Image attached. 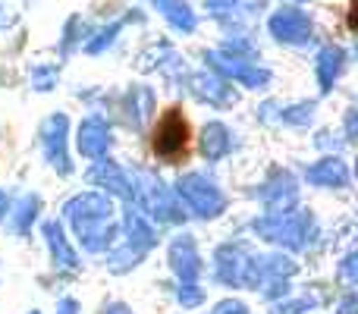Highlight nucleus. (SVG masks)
Masks as SVG:
<instances>
[{
    "label": "nucleus",
    "instance_id": "nucleus-1",
    "mask_svg": "<svg viewBox=\"0 0 358 314\" xmlns=\"http://www.w3.org/2000/svg\"><path fill=\"white\" fill-rule=\"evenodd\" d=\"M192 148V126L185 120L182 110L170 107L155 126V136H151V151L155 157H161L164 164H179V160L189 157Z\"/></svg>",
    "mask_w": 358,
    "mask_h": 314
}]
</instances>
